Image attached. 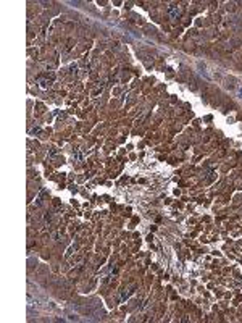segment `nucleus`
<instances>
[{
	"label": "nucleus",
	"mask_w": 242,
	"mask_h": 323,
	"mask_svg": "<svg viewBox=\"0 0 242 323\" xmlns=\"http://www.w3.org/2000/svg\"><path fill=\"white\" fill-rule=\"evenodd\" d=\"M179 13H181V10H179L176 5H171V7H170V15H171L173 18H178Z\"/></svg>",
	"instance_id": "nucleus-1"
},
{
	"label": "nucleus",
	"mask_w": 242,
	"mask_h": 323,
	"mask_svg": "<svg viewBox=\"0 0 242 323\" xmlns=\"http://www.w3.org/2000/svg\"><path fill=\"white\" fill-rule=\"evenodd\" d=\"M237 95L242 99V86H239V88H237Z\"/></svg>",
	"instance_id": "nucleus-2"
}]
</instances>
